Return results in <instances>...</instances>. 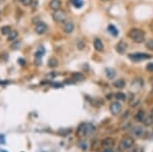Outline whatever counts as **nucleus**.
<instances>
[{"mask_svg": "<svg viewBox=\"0 0 153 152\" xmlns=\"http://www.w3.org/2000/svg\"><path fill=\"white\" fill-rule=\"evenodd\" d=\"M16 37H18V33H16V31H11L10 34L8 35V40L9 41H13L14 39L16 38Z\"/></svg>", "mask_w": 153, "mask_h": 152, "instance_id": "obj_22", "label": "nucleus"}, {"mask_svg": "<svg viewBox=\"0 0 153 152\" xmlns=\"http://www.w3.org/2000/svg\"><path fill=\"white\" fill-rule=\"evenodd\" d=\"M0 152H5V151H3V150H0Z\"/></svg>", "mask_w": 153, "mask_h": 152, "instance_id": "obj_31", "label": "nucleus"}, {"mask_svg": "<svg viewBox=\"0 0 153 152\" xmlns=\"http://www.w3.org/2000/svg\"><path fill=\"white\" fill-rule=\"evenodd\" d=\"M150 27H151V29H152V30H153V21L151 22V24H150Z\"/></svg>", "mask_w": 153, "mask_h": 152, "instance_id": "obj_28", "label": "nucleus"}, {"mask_svg": "<svg viewBox=\"0 0 153 152\" xmlns=\"http://www.w3.org/2000/svg\"><path fill=\"white\" fill-rule=\"evenodd\" d=\"M74 77L76 78V81H82V80H84V76L81 75V73H74Z\"/></svg>", "mask_w": 153, "mask_h": 152, "instance_id": "obj_24", "label": "nucleus"}, {"mask_svg": "<svg viewBox=\"0 0 153 152\" xmlns=\"http://www.w3.org/2000/svg\"><path fill=\"white\" fill-rule=\"evenodd\" d=\"M49 6L52 10H58L60 9V6H61V1L60 0H51L50 3H49Z\"/></svg>", "mask_w": 153, "mask_h": 152, "instance_id": "obj_12", "label": "nucleus"}, {"mask_svg": "<svg viewBox=\"0 0 153 152\" xmlns=\"http://www.w3.org/2000/svg\"><path fill=\"white\" fill-rule=\"evenodd\" d=\"M105 73H106V77L110 80H112L113 78L115 77V75H117V73H115V70H113V68H109V67L105 70Z\"/></svg>", "mask_w": 153, "mask_h": 152, "instance_id": "obj_15", "label": "nucleus"}, {"mask_svg": "<svg viewBox=\"0 0 153 152\" xmlns=\"http://www.w3.org/2000/svg\"><path fill=\"white\" fill-rule=\"evenodd\" d=\"M57 65H58V61H57L56 58L52 57V58H50V59H49L48 65L50 67H57Z\"/></svg>", "mask_w": 153, "mask_h": 152, "instance_id": "obj_19", "label": "nucleus"}, {"mask_svg": "<svg viewBox=\"0 0 153 152\" xmlns=\"http://www.w3.org/2000/svg\"><path fill=\"white\" fill-rule=\"evenodd\" d=\"M150 112H151V114H152V116H153V107H152V108H151V111H150Z\"/></svg>", "mask_w": 153, "mask_h": 152, "instance_id": "obj_29", "label": "nucleus"}, {"mask_svg": "<svg viewBox=\"0 0 153 152\" xmlns=\"http://www.w3.org/2000/svg\"><path fill=\"white\" fill-rule=\"evenodd\" d=\"M151 85L153 86V78H152V80H151Z\"/></svg>", "mask_w": 153, "mask_h": 152, "instance_id": "obj_30", "label": "nucleus"}, {"mask_svg": "<svg viewBox=\"0 0 153 152\" xmlns=\"http://www.w3.org/2000/svg\"><path fill=\"white\" fill-rule=\"evenodd\" d=\"M46 30H47V26H46V24L39 23V24H36L35 31H36L37 34H39V35H43V34L46 32Z\"/></svg>", "mask_w": 153, "mask_h": 152, "instance_id": "obj_10", "label": "nucleus"}, {"mask_svg": "<svg viewBox=\"0 0 153 152\" xmlns=\"http://www.w3.org/2000/svg\"><path fill=\"white\" fill-rule=\"evenodd\" d=\"M117 51L120 54H125L126 51H127V48H128V44L125 42L124 40L120 41L117 44Z\"/></svg>", "mask_w": 153, "mask_h": 152, "instance_id": "obj_9", "label": "nucleus"}, {"mask_svg": "<svg viewBox=\"0 0 153 152\" xmlns=\"http://www.w3.org/2000/svg\"><path fill=\"white\" fill-rule=\"evenodd\" d=\"M146 70H149V72H153V62L148 63V65H146Z\"/></svg>", "mask_w": 153, "mask_h": 152, "instance_id": "obj_26", "label": "nucleus"}, {"mask_svg": "<svg viewBox=\"0 0 153 152\" xmlns=\"http://www.w3.org/2000/svg\"><path fill=\"white\" fill-rule=\"evenodd\" d=\"M131 134L134 137H141L143 135V128L142 127H134L132 130H131Z\"/></svg>", "mask_w": 153, "mask_h": 152, "instance_id": "obj_13", "label": "nucleus"}, {"mask_svg": "<svg viewBox=\"0 0 153 152\" xmlns=\"http://www.w3.org/2000/svg\"><path fill=\"white\" fill-rule=\"evenodd\" d=\"M114 143H115L114 139H112V138H105L104 140L101 142V145H102L103 147H105V148H109V147H112L113 145H114Z\"/></svg>", "mask_w": 153, "mask_h": 152, "instance_id": "obj_11", "label": "nucleus"}, {"mask_svg": "<svg viewBox=\"0 0 153 152\" xmlns=\"http://www.w3.org/2000/svg\"><path fill=\"white\" fill-rule=\"evenodd\" d=\"M103 152H113L112 150H110V149H106V150H104Z\"/></svg>", "mask_w": 153, "mask_h": 152, "instance_id": "obj_27", "label": "nucleus"}, {"mask_svg": "<svg viewBox=\"0 0 153 152\" xmlns=\"http://www.w3.org/2000/svg\"><path fill=\"white\" fill-rule=\"evenodd\" d=\"M95 131V127L93 126L90 122H87V124H82L78 129V134L79 136H89Z\"/></svg>", "mask_w": 153, "mask_h": 152, "instance_id": "obj_2", "label": "nucleus"}, {"mask_svg": "<svg viewBox=\"0 0 153 152\" xmlns=\"http://www.w3.org/2000/svg\"><path fill=\"white\" fill-rule=\"evenodd\" d=\"M126 85L125 81L124 80H117L113 82V86H114L115 88H117V89H122V88H124Z\"/></svg>", "mask_w": 153, "mask_h": 152, "instance_id": "obj_16", "label": "nucleus"}, {"mask_svg": "<svg viewBox=\"0 0 153 152\" xmlns=\"http://www.w3.org/2000/svg\"><path fill=\"white\" fill-rule=\"evenodd\" d=\"M103 1H107V0H103Z\"/></svg>", "mask_w": 153, "mask_h": 152, "instance_id": "obj_32", "label": "nucleus"}, {"mask_svg": "<svg viewBox=\"0 0 153 152\" xmlns=\"http://www.w3.org/2000/svg\"><path fill=\"white\" fill-rule=\"evenodd\" d=\"M129 38L132 41H134L135 43H143L145 39V32L140 30L138 28H133L129 31V34H128Z\"/></svg>", "mask_w": 153, "mask_h": 152, "instance_id": "obj_1", "label": "nucleus"}, {"mask_svg": "<svg viewBox=\"0 0 153 152\" xmlns=\"http://www.w3.org/2000/svg\"><path fill=\"white\" fill-rule=\"evenodd\" d=\"M117 97L118 98V99H120V100H125L126 99V95L124 94V93H117Z\"/></svg>", "mask_w": 153, "mask_h": 152, "instance_id": "obj_25", "label": "nucleus"}, {"mask_svg": "<svg viewBox=\"0 0 153 152\" xmlns=\"http://www.w3.org/2000/svg\"><path fill=\"white\" fill-rule=\"evenodd\" d=\"M93 46H94V49L97 52H102L104 50V45H103L102 41L99 38H95L93 40Z\"/></svg>", "mask_w": 153, "mask_h": 152, "instance_id": "obj_8", "label": "nucleus"}, {"mask_svg": "<svg viewBox=\"0 0 153 152\" xmlns=\"http://www.w3.org/2000/svg\"><path fill=\"white\" fill-rule=\"evenodd\" d=\"M147 117H148V116H146V114H145V112H143V111H139V112L137 113V116H136V119H137L138 121L143 122L146 121Z\"/></svg>", "mask_w": 153, "mask_h": 152, "instance_id": "obj_17", "label": "nucleus"}, {"mask_svg": "<svg viewBox=\"0 0 153 152\" xmlns=\"http://www.w3.org/2000/svg\"><path fill=\"white\" fill-rule=\"evenodd\" d=\"M133 144H134V140H133V138H124L122 141H120V148L125 150V149L130 148Z\"/></svg>", "mask_w": 153, "mask_h": 152, "instance_id": "obj_7", "label": "nucleus"}, {"mask_svg": "<svg viewBox=\"0 0 153 152\" xmlns=\"http://www.w3.org/2000/svg\"><path fill=\"white\" fill-rule=\"evenodd\" d=\"M1 32L3 35H9L11 32V29L10 27H3V28H1Z\"/></svg>", "mask_w": 153, "mask_h": 152, "instance_id": "obj_21", "label": "nucleus"}, {"mask_svg": "<svg viewBox=\"0 0 153 152\" xmlns=\"http://www.w3.org/2000/svg\"><path fill=\"white\" fill-rule=\"evenodd\" d=\"M110 111H111V113L114 114V116L120 113V111H122V105H120V102L118 101L112 102V103L110 104Z\"/></svg>", "mask_w": 153, "mask_h": 152, "instance_id": "obj_6", "label": "nucleus"}, {"mask_svg": "<svg viewBox=\"0 0 153 152\" xmlns=\"http://www.w3.org/2000/svg\"><path fill=\"white\" fill-rule=\"evenodd\" d=\"M107 30L108 32H109L110 34L113 36V37H117L118 35V30L117 28H115V26H113V24H108V27H107Z\"/></svg>", "mask_w": 153, "mask_h": 152, "instance_id": "obj_14", "label": "nucleus"}, {"mask_svg": "<svg viewBox=\"0 0 153 152\" xmlns=\"http://www.w3.org/2000/svg\"><path fill=\"white\" fill-rule=\"evenodd\" d=\"M32 2H33V0H21V3L23 4V5H25V6L31 5Z\"/></svg>", "mask_w": 153, "mask_h": 152, "instance_id": "obj_23", "label": "nucleus"}, {"mask_svg": "<svg viewBox=\"0 0 153 152\" xmlns=\"http://www.w3.org/2000/svg\"><path fill=\"white\" fill-rule=\"evenodd\" d=\"M145 46H146V48L148 50H153V39L147 40L146 43H145Z\"/></svg>", "mask_w": 153, "mask_h": 152, "instance_id": "obj_20", "label": "nucleus"}, {"mask_svg": "<svg viewBox=\"0 0 153 152\" xmlns=\"http://www.w3.org/2000/svg\"><path fill=\"white\" fill-rule=\"evenodd\" d=\"M52 18L56 23H65L66 21V13H65V11L61 10V9H58V10H55L53 12Z\"/></svg>", "mask_w": 153, "mask_h": 152, "instance_id": "obj_4", "label": "nucleus"}, {"mask_svg": "<svg viewBox=\"0 0 153 152\" xmlns=\"http://www.w3.org/2000/svg\"><path fill=\"white\" fill-rule=\"evenodd\" d=\"M128 57H129L132 61L138 62V61H143V60H146V59H150L152 56L150 54H148V53L135 52V53H130V54L128 55Z\"/></svg>", "mask_w": 153, "mask_h": 152, "instance_id": "obj_3", "label": "nucleus"}, {"mask_svg": "<svg viewBox=\"0 0 153 152\" xmlns=\"http://www.w3.org/2000/svg\"><path fill=\"white\" fill-rule=\"evenodd\" d=\"M62 30L65 32V34H71L75 30V24H74L73 22L71 21H66L63 23V26H62Z\"/></svg>", "mask_w": 153, "mask_h": 152, "instance_id": "obj_5", "label": "nucleus"}, {"mask_svg": "<svg viewBox=\"0 0 153 152\" xmlns=\"http://www.w3.org/2000/svg\"><path fill=\"white\" fill-rule=\"evenodd\" d=\"M73 5L76 7V8H81L84 5V1L83 0H71Z\"/></svg>", "mask_w": 153, "mask_h": 152, "instance_id": "obj_18", "label": "nucleus"}]
</instances>
